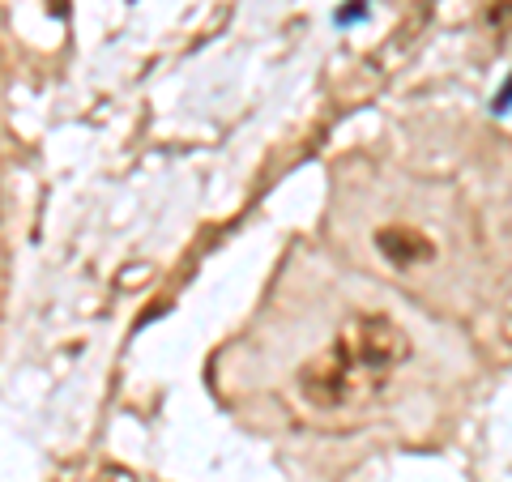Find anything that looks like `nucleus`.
<instances>
[{"instance_id":"1","label":"nucleus","mask_w":512,"mask_h":482,"mask_svg":"<svg viewBox=\"0 0 512 482\" xmlns=\"http://www.w3.org/2000/svg\"><path fill=\"white\" fill-rule=\"evenodd\" d=\"M414 355L410 333L384 312H359L338 329L329 350H320L295 372V393L320 419L359 414L376 406L393 384L397 367Z\"/></svg>"},{"instance_id":"2","label":"nucleus","mask_w":512,"mask_h":482,"mask_svg":"<svg viewBox=\"0 0 512 482\" xmlns=\"http://www.w3.org/2000/svg\"><path fill=\"white\" fill-rule=\"evenodd\" d=\"M376 248L389 256V261L397 265V269H414L419 261H431V244L419 235V231H406V227H384L380 235H376Z\"/></svg>"},{"instance_id":"3","label":"nucleus","mask_w":512,"mask_h":482,"mask_svg":"<svg viewBox=\"0 0 512 482\" xmlns=\"http://www.w3.org/2000/svg\"><path fill=\"white\" fill-rule=\"evenodd\" d=\"M94 482H137V478H133V470H124V465H103Z\"/></svg>"},{"instance_id":"4","label":"nucleus","mask_w":512,"mask_h":482,"mask_svg":"<svg viewBox=\"0 0 512 482\" xmlns=\"http://www.w3.org/2000/svg\"><path fill=\"white\" fill-rule=\"evenodd\" d=\"M0 214H5V210H0Z\"/></svg>"}]
</instances>
